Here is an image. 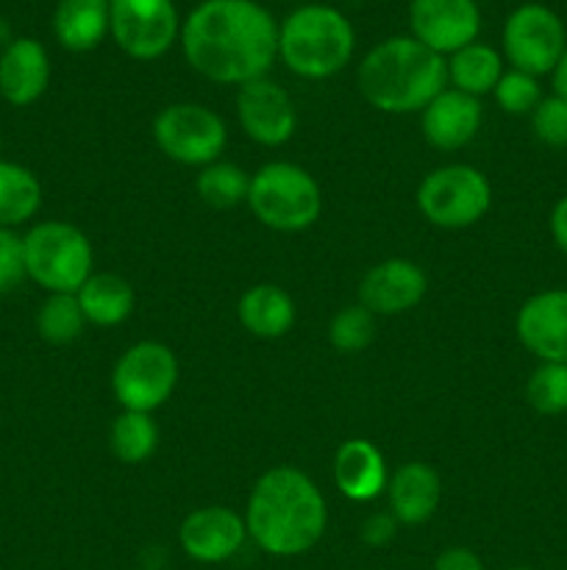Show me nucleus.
<instances>
[{
  "label": "nucleus",
  "mask_w": 567,
  "mask_h": 570,
  "mask_svg": "<svg viewBox=\"0 0 567 570\" xmlns=\"http://www.w3.org/2000/svg\"><path fill=\"white\" fill-rule=\"evenodd\" d=\"M178 42L198 76L239 89L278 61V20L259 0H200L181 20Z\"/></svg>",
  "instance_id": "nucleus-1"
},
{
  "label": "nucleus",
  "mask_w": 567,
  "mask_h": 570,
  "mask_svg": "<svg viewBox=\"0 0 567 570\" xmlns=\"http://www.w3.org/2000/svg\"><path fill=\"white\" fill-rule=\"evenodd\" d=\"M242 518L265 554L300 557L326 534L328 507L315 479L300 468L276 465L256 479Z\"/></svg>",
  "instance_id": "nucleus-2"
},
{
  "label": "nucleus",
  "mask_w": 567,
  "mask_h": 570,
  "mask_svg": "<svg viewBox=\"0 0 567 570\" xmlns=\"http://www.w3.org/2000/svg\"><path fill=\"white\" fill-rule=\"evenodd\" d=\"M356 83L372 109L415 115L448 87V65L445 56L428 50L411 33H398L367 50L356 70Z\"/></svg>",
  "instance_id": "nucleus-3"
},
{
  "label": "nucleus",
  "mask_w": 567,
  "mask_h": 570,
  "mask_svg": "<svg viewBox=\"0 0 567 570\" xmlns=\"http://www.w3.org/2000/svg\"><path fill=\"white\" fill-rule=\"evenodd\" d=\"M354 50V22L328 3H304L278 22V59L306 81H326L342 72Z\"/></svg>",
  "instance_id": "nucleus-4"
},
{
  "label": "nucleus",
  "mask_w": 567,
  "mask_h": 570,
  "mask_svg": "<svg viewBox=\"0 0 567 570\" xmlns=\"http://www.w3.org/2000/svg\"><path fill=\"white\" fill-rule=\"evenodd\" d=\"M248 206L261 226L298 234L320 217L322 193L306 167L295 161H267L250 176Z\"/></svg>",
  "instance_id": "nucleus-5"
},
{
  "label": "nucleus",
  "mask_w": 567,
  "mask_h": 570,
  "mask_svg": "<svg viewBox=\"0 0 567 570\" xmlns=\"http://www.w3.org/2000/svg\"><path fill=\"white\" fill-rule=\"evenodd\" d=\"M26 276L44 293H72L83 287L94 267L87 234L67 220H42L22 237Z\"/></svg>",
  "instance_id": "nucleus-6"
},
{
  "label": "nucleus",
  "mask_w": 567,
  "mask_h": 570,
  "mask_svg": "<svg viewBox=\"0 0 567 570\" xmlns=\"http://www.w3.org/2000/svg\"><path fill=\"white\" fill-rule=\"evenodd\" d=\"M493 206L489 178L472 165H442L417 187V209L431 226L459 232L476 226Z\"/></svg>",
  "instance_id": "nucleus-7"
},
{
  "label": "nucleus",
  "mask_w": 567,
  "mask_h": 570,
  "mask_svg": "<svg viewBox=\"0 0 567 570\" xmlns=\"http://www.w3.org/2000/svg\"><path fill=\"white\" fill-rule=\"evenodd\" d=\"M178 387V360L170 345L142 340L120 354L111 367V393L128 412L153 415Z\"/></svg>",
  "instance_id": "nucleus-8"
},
{
  "label": "nucleus",
  "mask_w": 567,
  "mask_h": 570,
  "mask_svg": "<svg viewBox=\"0 0 567 570\" xmlns=\"http://www.w3.org/2000/svg\"><path fill=\"white\" fill-rule=\"evenodd\" d=\"M153 139L167 159L187 167H206L226 150L228 128L226 120L209 106L181 100L165 106L156 115Z\"/></svg>",
  "instance_id": "nucleus-9"
},
{
  "label": "nucleus",
  "mask_w": 567,
  "mask_h": 570,
  "mask_svg": "<svg viewBox=\"0 0 567 570\" xmlns=\"http://www.w3.org/2000/svg\"><path fill=\"white\" fill-rule=\"evenodd\" d=\"M500 48L511 70L534 78L550 76L567 48V28L550 6L523 3L506 17Z\"/></svg>",
  "instance_id": "nucleus-10"
},
{
  "label": "nucleus",
  "mask_w": 567,
  "mask_h": 570,
  "mask_svg": "<svg viewBox=\"0 0 567 570\" xmlns=\"http://www.w3.org/2000/svg\"><path fill=\"white\" fill-rule=\"evenodd\" d=\"M109 37L128 59L156 61L181 37V17L172 0H109Z\"/></svg>",
  "instance_id": "nucleus-11"
},
{
  "label": "nucleus",
  "mask_w": 567,
  "mask_h": 570,
  "mask_svg": "<svg viewBox=\"0 0 567 570\" xmlns=\"http://www.w3.org/2000/svg\"><path fill=\"white\" fill-rule=\"evenodd\" d=\"M237 120L245 137L261 148H281L298 131L292 98L272 78H256L237 89Z\"/></svg>",
  "instance_id": "nucleus-12"
},
{
  "label": "nucleus",
  "mask_w": 567,
  "mask_h": 570,
  "mask_svg": "<svg viewBox=\"0 0 567 570\" xmlns=\"http://www.w3.org/2000/svg\"><path fill=\"white\" fill-rule=\"evenodd\" d=\"M409 31L417 42L448 59L476 42L481 33V9L476 0H411Z\"/></svg>",
  "instance_id": "nucleus-13"
},
{
  "label": "nucleus",
  "mask_w": 567,
  "mask_h": 570,
  "mask_svg": "<svg viewBox=\"0 0 567 570\" xmlns=\"http://www.w3.org/2000/svg\"><path fill=\"white\" fill-rule=\"evenodd\" d=\"M248 540L245 518L231 507H200L181 521L178 543L183 554L203 566L228 562Z\"/></svg>",
  "instance_id": "nucleus-14"
},
{
  "label": "nucleus",
  "mask_w": 567,
  "mask_h": 570,
  "mask_svg": "<svg viewBox=\"0 0 567 570\" xmlns=\"http://www.w3.org/2000/svg\"><path fill=\"white\" fill-rule=\"evenodd\" d=\"M515 332L523 348L539 362L567 365V289H543L523 301Z\"/></svg>",
  "instance_id": "nucleus-15"
},
{
  "label": "nucleus",
  "mask_w": 567,
  "mask_h": 570,
  "mask_svg": "<svg viewBox=\"0 0 567 570\" xmlns=\"http://www.w3.org/2000/svg\"><path fill=\"white\" fill-rule=\"evenodd\" d=\"M428 293V276L417 262L392 256L365 273L359 284V304L372 315H406Z\"/></svg>",
  "instance_id": "nucleus-16"
},
{
  "label": "nucleus",
  "mask_w": 567,
  "mask_h": 570,
  "mask_svg": "<svg viewBox=\"0 0 567 570\" xmlns=\"http://www.w3.org/2000/svg\"><path fill=\"white\" fill-rule=\"evenodd\" d=\"M484 122L481 100L472 95L445 87L426 109L420 111L422 137L437 150H459L476 139Z\"/></svg>",
  "instance_id": "nucleus-17"
},
{
  "label": "nucleus",
  "mask_w": 567,
  "mask_h": 570,
  "mask_svg": "<svg viewBox=\"0 0 567 570\" xmlns=\"http://www.w3.org/2000/svg\"><path fill=\"white\" fill-rule=\"evenodd\" d=\"M50 87V56L33 37H14L0 53V98L9 106L26 109L37 104Z\"/></svg>",
  "instance_id": "nucleus-18"
},
{
  "label": "nucleus",
  "mask_w": 567,
  "mask_h": 570,
  "mask_svg": "<svg viewBox=\"0 0 567 570\" xmlns=\"http://www.w3.org/2000/svg\"><path fill=\"white\" fill-rule=\"evenodd\" d=\"M387 462L370 440H348L334 454V484L348 501L365 504L387 493Z\"/></svg>",
  "instance_id": "nucleus-19"
},
{
  "label": "nucleus",
  "mask_w": 567,
  "mask_h": 570,
  "mask_svg": "<svg viewBox=\"0 0 567 570\" xmlns=\"http://www.w3.org/2000/svg\"><path fill=\"white\" fill-rule=\"evenodd\" d=\"M389 512L404 527H420L442 501V479L426 462H406L387 482Z\"/></svg>",
  "instance_id": "nucleus-20"
},
{
  "label": "nucleus",
  "mask_w": 567,
  "mask_h": 570,
  "mask_svg": "<svg viewBox=\"0 0 567 570\" xmlns=\"http://www.w3.org/2000/svg\"><path fill=\"white\" fill-rule=\"evenodd\" d=\"M53 37L70 53H89L109 37V0H59Z\"/></svg>",
  "instance_id": "nucleus-21"
},
{
  "label": "nucleus",
  "mask_w": 567,
  "mask_h": 570,
  "mask_svg": "<svg viewBox=\"0 0 567 570\" xmlns=\"http://www.w3.org/2000/svg\"><path fill=\"white\" fill-rule=\"evenodd\" d=\"M245 332L259 340H278L295 326V301L278 284H253L237 304Z\"/></svg>",
  "instance_id": "nucleus-22"
},
{
  "label": "nucleus",
  "mask_w": 567,
  "mask_h": 570,
  "mask_svg": "<svg viewBox=\"0 0 567 570\" xmlns=\"http://www.w3.org/2000/svg\"><path fill=\"white\" fill-rule=\"evenodd\" d=\"M87 323L100 328L120 326L133 312V287L120 273H92L76 293Z\"/></svg>",
  "instance_id": "nucleus-23"
},
{
  "label": "nucleus",
  "mask_w": 567,
  "mask_h": 570,
  "mask_svg": "<svg viewBox=\"0 0 567 570\" xmlns=\"http://www.w3.org/2000/svg\"><path fill=\"white\" fill-rule=\"evenodd\" d=\"M448 65V83L459 92L472 95V98L481 100L484 95H493V89L498 87L500 76L506 72L504 67V53L495 50L487 42H470L461 50L450 53L445 59Z\"/></svg>",
  "instance_id": "nucleus-24"
},
{
  "label": "nucleus",
  "mask_w": 567,
  "mask_h": 570,
  "mask_svg": "<svg viewBox=\"0 0 567 570\" xmlns=\"http://www.w3.org/2000/svg\"><path fill=\"white\" fill-rule=\"evenodd\" d=\"M42 209V184L26 165L0 159V228L26 226Z\"/></svg>",
  "instance_id": "nucleus-25"
},
{
  "label": "nucleus",
  "mask_w": 567,
  "mask_h": 570,
  "mask_svg": "<svg viewBox=\"0 0 567 570\" xmlns=\"http://www.w3.org/2000/svg\"><path fill=\"white\" fill-rule=\"evenodd\" d=\"M109 445L111 454L122 465H139V462L150 460L159 449V426H156L153 415L122 410L109 429Z\"/></svg>",
  "instance_id": "nucleus-26"
},
{
  "label": "nucleus",
  "mask_w": 567,
  "mask_h": 570,
  "mask_svg": "<svg viewBox=\"0 0 567 570\" xmlns=\"http://www.w3.org/2000/svg\"><path fill=\"white\" fill-rule=\"evenodd\" d=\"M250 176L233 161H211L200 167L195 178V193L211 209H233L239 204H248Z\"/></svg>",
  "instance_id": "nucleus-27"
},
{
  "label": "nucleus",
  "mask_w": 567,
  "mask_h": 570,
  "mask_svg": "<svg viewBox=\"0 0 567 570\" xmlns=\"http://www.w3.org/2000/svg\"><path fill=\"white\" fill-rule=\"evenodd\" d=\"M87 317L72 293H50L37 312V332L50 345H70L83 334Z\"/></svg>",
  "instance_id": "nucleus-28"
},
{
  "label": "nucleus",
  "mask_w": 567,
  "mask_h": 570,
  "mask_svg": "<svg viewBox=\"0 0 567 570\" xmlns=\"http://www.w3.org/2000/svg\"><path fill=\"white\" fill-rule=\"evenodd\" d=\"M526 401L539 415H561L567 412V365L561 362H539L526 384Z\"/></svg>",
  "instance_id": "nucleus-29"
},
{
  "label": "nucleus",
  "mask_w": 567,
  "mask_h": 570,
  "mask_svg": "<svg viewBox=\"0 0 567 570\" xmlns=\"http://www.w3.org/2000/svg\"><path fill=\"white\" fill-rule=\"evenodd\" d=\"M376 340V315L361 304L342 306L328 323V343L339 354H361Z\"/></svg>",
  "instance_id": "nucleus-30"
},
{
  "label": "nucleus",
  "mask_w": 567,
  "mask_h": 570,
  "mask_svg": "<svg viewBox=\"0 0 567 570\" xmlns=\"http://www.w3.org/2000/svg\"><path fill=\"white\" fill-rule=\"evenodd\" d=\"M493 98L495 104H498V109H504L506 115L523 117V115H531L545 95H543V87H539V78L528 76V72H520V70H511L509 67V70L500 76L498 87L493 89Z\"/></svg>",
  "instance_id": "nucleus-31"
},
{
  "label": "nucleus",
  "mask_w": 567,
  "mask_h": 570,
  "mask_svg": "<svg viewBox=\"0 0 567 570\" xmlns=\"http://www.w3.org/2000/svg\"><path fill=\"white\" fill-rule=\"evenodd\" d=\"M531 128L548 148H567V100L548 95L531 111Z\"/></svg>",
  "instance_id": "nucleus-32"
},
{
  "label": "nucleus",
  "mask_w": 567,
  "mask_h": 570,
  "mask_svg": "<svg viewBox=\"0 0 567 570\" xmlns=\"http://www.w3.org/2000/svg\"><path fill=\"white\" fill-rule=\"evenodd\" d=\"M26 278L22 237L14 228H0V295L17 289Z\"/></svg>",
  "instance_id": "nucleus-33"
},
{
  "label": "nucleus",
  "mask_w": 567,
  "mask_h": 570,
  "mask_svg": "<svg viewBox=\"0 0 567 570\" xmlns=\"http://www.w3.org/2000/svg\"><path fill=\"white\" fill-rule=\"evenodd\" d=\"M395 532H398V521L392 518V512H376V515H367L365 523H361V540L372 549L392 543Z\"/></svg>",
  "instance_id": "nucleus-34"
},
{
  "label": "nucleus",
  "mask_w": 567,
  "mask_h": 570,
  "mask_svg": "<svg viewBox=\"0 0 567 570\" xmlns=\"http://www.w3.org/2000/svg\"><path fill=\"white\" fill-rule=\"evenodd\" d=\"M434 570H484V562L476 551L465 549V546H454V549H445L434 560Z\"/></svg>",
  "instance_id": "nucleus-35"
},
{
  "label": "nucleus",
  "mask_w": 567,
  "mask_h": 570,
  "mask_svg": "<svg viewBox=\"0 0 567 570\" xmlns=\"http://www.w3.org/2000/svg\"><path fill=\"white\" fill-rule=\"evenodd\" d=\"M550 226V237H554L556 248L561 250V256H567V195H561L559 200L554 204L548 217Z\"/></svg>",
  "instance_id": "nucleus-36"
},
{
  "label": "nucleus",
  "mask_w": 567,
  "mask_h": 570,
  "mask_svg": "<svg viewBox=\"0 0 567 570\" xmlns=\"http://www.w3.org/2000/svg\"><path fill=\"white\" fill-rule=\"evenodd\" d=\"M550 78H554V95H559V98L567 100V48H565V53H561L556 70L550 72Z\"/></svg>",
  "instance_id": "nucleus-37"
},
{
  "label": "nucleus",
  "mask_w": 567,
  "mask_h": 570,
  "mask_svg": "<svg viewBox=\"0 0 567 570\" xmlns=\"http://www.w3.org/2000/svg\"><path fill=\"white\" fill-rule=\"evenodd\" d=\"M11 42H14V37H11V26L0 17V53H3Z\"/></svg>",
  "instance_id": "nucleus-38"
},
{
  "label": "nucleus",
  "mask_w": 567,
  "mask_h": 570,
  "mask_svg": "<svg viewBox=\"0 0 567 570\" xmlns=\"http://www.w3.org/2000/svg\"><path fill=\"white\" fill-rule=\"evenodd\" d=\"M509 570H531V568H509Z\"/></svg>",
  "instance_id": "nucleus-39"
},
{
  "label": "nucleus",
  "mask_w": 567,
  "mask_h": 570,
  "mask_svg": "<svg viewBox=\"0 0 567 570\" xmlns=\"http://www.w3.org/2000/svg\"><path fill=\"white\" fill-rule=\"evenodd\" d=\"M0 150H3V137H0Z\"/></svg>",
  "instance_id": "nucleus-40"
}]
</instances>
